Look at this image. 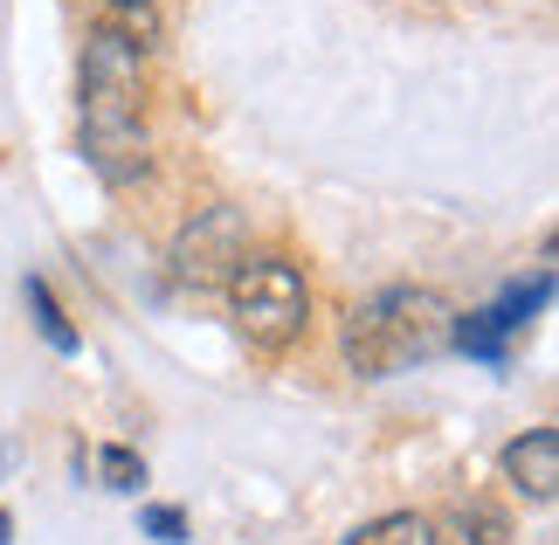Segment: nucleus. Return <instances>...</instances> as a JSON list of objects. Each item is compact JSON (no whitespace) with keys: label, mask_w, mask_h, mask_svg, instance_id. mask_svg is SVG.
<instances>
[{"label":"nucleus","mask_w":559,"mask_h":545,"mask_svg":"<svg viewBox=\"0 0 559 545\" xmlns=\"http://www.w3.org/2000/svg\"><path fill=\"white\" fill-rule=\"evenodd\" d=\"M83 159L111 187L145 173V42L132 28H91L83 42Z\"/></svg>","instance_id":"f257e3e1"},{"label":"nucleus","mask_w":559,"mask_h":545,"mask_svg":"<svg viewBox=\"0 0 559 545\" xmlns=\"http://www.w3.org/2000/svg\"><path fill=\"white\" fill-rule=\"evenodd\" d=\"M449 339H456V311L415 283H394L346 318V359L359 380H394L407 366L449 353Z\"/></svg>","instance_id":"f03ea898"},{"label":"nucleus","mask_w":559,"mask_h":545,"mask_svg":"<svg viewBox=\"0 0 559 545\" xmlns=\"http://www.w3.org/2000/svg\"><path fill=\"white\" fill-rule=\"evenodd\" d=\"M228 311H235V332L263 353H284L290 339H305L311 324V291L284 256H255L228 276Z\"/></svg>","instance_id":"7ed1b4c3"},{"label":"nucleus","mask_w":559,"mask_h":545,"mask_svg":"<svg viewBox=\"0 0 559 545\" xmlns=\"http://www.w3.org/2000/svg\"><path fill=\"white\" fill-rule=\"evenodd\" d=\"M242 263H249V228L235 208L193 214L174 242V283H187V291H228V276Z\"/></svg>","instance_id":"20e7f679"},{"label":"nucleus","mask_w":559,"mask_h":545,"mask_svg":"<svg viewBox=\"0 0 559 545\" xmlns=\"http://www.w3.org/2000/svg\"><path fill=\"white\" fill-rule=\"evenodd\" d=\"M504 484L532 497V505H552V490H559V435L552 428H532L504 449Z\"/></svg>","instance_id":"39448f33"},{"label":"nucleus","mask_w":559,"mask_h":545,"mask_svg":"<svg viewBox=\"0 0 559 545\" xmlns=\"http://www.w3.org/2000/svg\"><path fill=\"white\" fill-rule=\"evenodd\" d=\"M449 532H456V545H511V518L498 505H484V497H469V505H456Z\"/></svg>","instance_id":"423d86ee"},{"label":"nucleus","mask_w":559,"mask_h":545,"mask_svg":"<svg viewBox=\"0 0 559 545\" xmlns=\"http://www.w3.org/2000/svg\"><path fill=\"white\" fill-rule=\"evenodd\" d=\"M346 545H436V525L415 518V511H386V518H373V525H359Z\"/></svg>","instance_id":"0eeeda50"},{"label":"nucleus","mask_w":559,"mask_h":545,"mask_svg":"<svg viewBox=\"0 0 559 545\" xmlns=\"http://www.w3.org/2000/svg\"><path fill=\"white\" fill-rule=\"evenodd\" d=\"M28 304H35V324H41V339L56 345V353H76V332H70V318H62V304L49 297V283L28 276Z\"/></svg>","instance_id":"6e6552de"},{"label":"nucleus","mask_w":559,"mask_h":545,"mask_svg":"<svg viewBox=\"0 0 559 545\" xmlns=\"http://www.w3.org/2000/svg\"><path fill=\"white\" fill-rule=\"evenodd\" d=\"M97 470H104V490H139L145 484V463H139L132 449H104Z\"/></svg>","instance_id":"1a4fd4ad"},{"label":"nucleus","mask_w":559,"mask_h":545,"mask_svg":"<svg viewBox=\"0 0 559 545\" xmlns=\"http://www.w3.org/2000/svg\"><path fill=\"white\" fill-rule=\"evenodd\" d=\"M145 532H153V538H180V532H187V518H180L174 505H153V511H145Z\"/></svg>","instance_id":"9d476101"},{"label":"nucleus","mask_w":559,"mask_h":545,"mask_svg":"<svg viewBox=\"0 0 559 545\" xmlns=\"http://www.w3.org/2000/svg\"><path fill=\"white\" fill-rule=\"evenodd\" d=\"M0 545H14V518L8 511H0Z\"/></svg>","instance_id":"9b49d317"},{"label":"nucleus","mask_w":559,"mask_h":545,"mask_svg":"<svg viewBox=\"0 0 559 545\" xmlns=\"http://www.w3.org/2000/svg\"><path fill=\"white\" fill-rule=\"evenodd\" d=\"M124 8H145V0H124Z\"/></svg>","instance_id":"f8f14e48"}]
</instances>
